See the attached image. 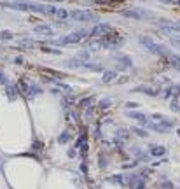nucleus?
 I'll return each mask as SVG.
<instances>
[{
	"label": "nucleus",
	"mask_w": 180,
	"mask_h": 189,
	"mask_svg": "<svg viewBox=\"0 0 180 189\" xmlns=\"http://www.w3.org/2000/svg\"><path fill=\"white\" fill-rule=\"evenodd\" d=\"M2 7H9L16 11H25V12H40V14H49V16H56V7L53 5H42V4H32V2H5Z\"/></svg>",
	"instance_id": "f257e3e1"
},
{
	"label": "nucleus",
	"mask_w": 180,
	"mask_h": 189,
	"mask_svg": "<svg viewBox=\"0 0 180 189\" xmlns=\"http://www.w3.org/2000/svg\"><path fill=\"white\" fill-rule=\"evenodd\" d=\"M158 25L168 37H173V39H180V23L178 21H171V19H164L159 18Z\"/></svg>",
	"instance_id": "f03ea898"
},
{
	"label": "nucleus",
	"mask_w": 180,
	"mask_h": 189,
	"mask_svg": "<svg viewBox=\"0 0 180 189\" xmlns=\"http://www.w3.org/2000/svg\"><path fill=\"white\" fill-rule=\"evenodd\" d=\"M86 37H89V32L88 30H75V32H72V33H68V35L61 37V39L54 40V44H56V46L77 44V42H80L82 39H86Z\"/></svg>",
	"instance_id": "7ed1b4c3"
},
{
	"label": "nucleus",
	"mask_w": 180,
	"mask_h": 189,
	"mask_svg": "<svg viewBox=\"0 0 180 189\" xmlns=\"http://www.w3.org/2000/svg\"><path fill=\"white\" fill-rule=\"evenodd\" d=\"M70 18L74 19V21H82V23H95V21H98L96 14H93L91 11H84V9L70 11Z\"/></svg>",
	"instance_id": "20e7f679"
},
{
	"label": "nucleus",
	"mask_w": 180,
	"mask_h": 189,
	"mask_svg": "<svg viewBox=\"0 0 180 189\" xmlns=\"http://www.w3.org/2000/svg\"><path fill=\"white\" fill-rule=\"evenodd\" d=\"M121 14L126 16V18H131V19H154L156 18L154 12H150L147 9H126Z\"/></svg>",
	"instance_id": "39448f33"
},
{
	"label": "nucleus",
	"mask_w": 180,
	"mask_h": 189,
	"mask_svg": "<svg viewBox=\"0 0 180 189\" xmlns=\"http://www.w3.org/2000/svg\"><path fill=\"white\" fill-rule=\"evenodd\" d=\"M147 49H149L152 54H156V56H171V49L168 47V46H164V44L154 42V44H150Z\"/></svg>",
	"instance_id": "423d86ee"
},
{
	"label": "nucleus",
	"mask_w": 180,
	"mask_h": 189,
	"mask_svg": "<svg viewBox=\"0 0 180 189\" xmlns=\"http://www.w3.org/2000/svg\"><path fill=\"white\" fill-rule=\"evenodd\" d=\"M110 32H112V27L107 25V23H101V25H96L93 30H89V37H98V39H101V37H105Z\"/></svg>",
	"instance_id": "0eeeda50"
},
{
	"label": "nucleus",
	"mask_w": 180,
	"mask_h": 189,
	"mask_svg": "<svg viewBox=\"0 0 180 189\" xmlns=\"http://www.w3.org/2000/svg\"><path fill=\"white\" fill-rule=\"evenodd\" d=\"M126 116H128V117H131V119H136V121H138L142 126L149 123V117H147L145 114H142V112H136V110H128Z\"/></svg>",
	"instance_id": "6e6552de"
},
{
	"label": "nucleus",
	"mask_w": 180,
	"mask_h": 189,
	"mask_svg": "<svg viewBox=\"0 0 180 189\" xmlns=\"http://www.w3.org/2000/svg\"><path fill=\"white\" fill-rule=\"evenodd\" d=\"M66 67H70V68H82L84 67V60H80V58H70V60H66L65 62Z\"/></svg>",
	"instance_id": "1a4fd4ad"
},
{
	"label": "nucleus",
	"mask_w": 180,
	"mask_h": 189,
	"mask_svg": "<svg viewBox=\"0 0 180 189\" xmlns=\"http://www.w3.org/2000/svg\"><path fill=\"white\" fill-rule=\"evenodd\" d=\"M117 79V74H115V70H107L103 72V77H101V82L103 84H110L112 81Z\"/></svg>",
	"instance_id": "9d476101"
},
{
	"label": "nucleus",
	"mask_w": 180,
	"mask_h": 189,
	"mask_svg": "<svg viewBox=\"0 0 180 189\" xmlns=\"http://www.w3.org/2000/svg\"><path fill=\"white\" fill-rule=\"evenodd\" d=\"M133 91L135 93H145V95H149V97H156V95L159 93V89L156 91V89L149 88V86H138V88H135Z\"/></svg>",
	"instance_id": "9b49d317"
},
{
	"label": "nucleus",
	"mask_w": 180,
	"mask_h": 189,
	"mask_svg": "<svg viewBox=\"0 0 180 189\" xmlns=\"http://www.w3.org/2000/svg\"><path fill=\"white\" fill-rule=\"evenodd\" d=\"M103 47V42H101V39L98 40H88L86 42V49H89V51H98V49Z\"/></svg>",
	"instance_id": "f8f14e48"
},
{
	"label": "nucleus",
	"mask_w": 180,
	"mask_h": 189,
	"mask_svg": "<svg viewBox=\"0 0 180 189\" xmlns=\"http://www.w3.org/2000/svg\"><path fill=\"white\" fill-rule=\"evenodd\" d=\"M33 32L35 33H42V35H53V28L47 27V25H37L33 28Z\"/></svg>",
	"instance_id": "ddd939ff"
},
{
	"label": "nucleus",
	"mask_w": 180,
	"mask_h": 189,
	"mask_svg": "<svg viewBox=\"0 0 180 189\" xmlns=\"http://www.w3.org/2000/svg\"><path fill=\"white\" fill-rule=\"evenodd\" d=\"M166 154V147L163 145H150V156H164Z\"/></svg>",
	"instance_id": "4468645a"
},
{
	"label": "nucleus",
	"mask_w": 180,
	"mask_h": 189,
	"mask_svg": "<svg viewBox=\"0 0 180 189\" xmlns=\"http://www.w3.org/2000/svg\"><path fill=\"white\" fill-rule=\"evenodd\" d=\"M170 65L177 70H180V54H171L170 56Z\"/></svg>",
	"instance_id": "2eb2a0df"
},
{
	"label": "nucleus",
	"mask_w": 180,
	"mask_h": 189,
	"mask_svg": "<svg viewBox=\"0 0 180 189\" xmlns=\"http://www.w3.org/2000/svg\"><path fill=\"white\" fill-rule=\"evenodd\" d=\"M138 40H140V44L145 46V47H149L150 44H154V42H156V40H154L152 37H149V35H140V39H138Z\"/></svg>",
	"instance_id": "dca6fc26"
},
{
	"label": "nucleus",
	"mask_w": 180,
	"mask_h": 189,
	"mask_svg": "<svg viewBox=\"0 0 180 189\" xmlns=\"http://www.w3.org/2000/svg\"><path fill=\"white\" fill-rule=\"evenodd\" d=\"M129 130H131V133H136V135L138 137H142V138H147V137H149V132H147V130H144V128H129Z\"/></svg>",
	"instance_id": "f3484780"
},
{
	"label": "nucleus",
	"mask_w": 180,
	"mask_h": 189,
	"mask_svg": "<svg viewBox=\"0 0 180 189\" xmlns=\"http://www.w3.org/2000/svg\"><path fill=\"white\" fill-rule=\"evenodd\" d=\"M70 140H72V135H70V132H66V130L58 137V142H60V144H66V142H70Z\"/></svg>",
	"instance_id": "a211bd4d"
},
{
	"label": "nucleus",
	"mask_w": 180,
	"mask_h": 189,
	"mask_svg": "<svg viewBox=\"0 0 180 189\" xmlns=\"http://www.w3.org/2000/svg\"><path fill=\"white\" fill-rule=\"evenodd\" d=\"M115 137H119V138H128V137H131V130H124V128H119L117 132H115Z\"/></svg>",
	"instance_id": "6ab92c4d"
},
{
	"label": "nucleus",
	"mask_w": 180,
	"mask_h": 189,
	"mask_svg": "<svg viewBox=\"0 0 180 189\" xmlns=\"http://www.w3.org/2000/svg\"><path fill=\"white\" fill-rule=\"evenodd\" d=\"M74 103H75V97H74V95H68V97L63 98V107H65V109H68V107L74 105Z\"/></svg>",
	"instance_id": "aec40b11"
},
{
	"label": "nucleus",
	"mask_w": 180,
	"mask_h": 189,
	"mask_svg": "<svg viewBox=\"0 0 180 189\" xmlns=\"http://www.w3.org/2000/svg\"><path fill=\"white\" fill-rule=\"evenodd\" d=\"M95 102V97H89V98H84V100L79 102V109H86V107H89Z\"/></svg>",
	"instance_id": "412c9836"
},
{
	"label": "nucleus",
	"mask_w": 180,
	"mask_h": 189,
	"mask_svg": "<svg viewBox=\"0 0 180 189\" xmlns=\"http://www.w3.org/2000/svg\"><path fill=\"white\" fill-rule=\"evenodd\" d=\"M7 95H9V100H14L16 95H19L18 86H16V88H14V86H9V88H7Z\"/></svg>",
	"instance_id": "4be33fe9"
},
{
	"label": "nucleus",
	"mask_w": 180,
	"mask_h": 189,
	"mask_svg": "<svg viewBox=\"0 0 180 189\" xmlns=\"http://www.w3.org/2000/svg\"><path fill=\"white\" fill-rule=\"evenodd\" d=\"M82 68H88V70H95V72H101L103 68H101L100 65H95V63H88V62H84V67Z\"/></svg>",
	"instance_id": "5701e85b"
},
{
	"label": "nucleus",
	"mask_w": 180,
	"mask_h": 189,
	"mask_svg": "<svg viewBox=\"0 0 180 189\" xmlns=\"http://www.w3.org/2000/svg\"><path fill=\"white\" fill-rule=\"evenodd\" d=\"M110 105H112V100H110V98H103V100H100V103H98V107H100L101 110H107Z\"/></svg>",
	"instance_id": "b1692460"
},
{
	"label": "nucleus",
	"mask_w": 180,
	"mask_h": 189,
	"mask_svg": "<svg viewBox=\"0 0 180 189\" xmlns=\"http://www.w3.org/2000/svg\"><path fill=\"white\" fill-rule=\"evenodd\" d=\"M171 110H173V112H178L180 110V105H178V98L177 97H171Z\"/></svg>",
	"instance_id": "393cba45"
},
{
	"label": "nucleus",
	"mask_w": 180,
	"mask_h": 189,
	"mask_svg": "<svg viewBox=\"0 0 180 189\" xmlns=\"http://www.w3.org/2000/svg\"><path fill=\"white\" fill-rule=\"evenodd\" d=\"M40 93H42V89L39 88V86H30V88H28V95H33V97H35V95H40Z\"/></svg>",
	"instance_id": "a878e982"
},
{
	"label": "nucleus",
	"mask_w": 180,
	"mask_h": 189,
	"mask_svg": "<svg viewBox=\"0 0 180 189\" xmlns=\"http://www.w3.org/2000/svg\"><path fill=\"white\" fill-rule=\"evenodd\" d=\"M0 37H2V40H11V39H12V32L2 30V32H0Z\"/></svg>",
	"instance_id": "bb28decb"
},
{
	"label": "nucleus",
	"mask_w": 180,
	"mask_h": 189,
	"mask_svg": "<svg viewBox=\"0 0 180 189\" xmlns=\"http://www.w3.org/2000/svg\"><path fill=\"white\" fill-rule=\"evenodd\" d=\"M56 16L60 19H65V18H68V16H70V12H68V11H65V9H58L56 11Z\"/></svg>",
	"instance_id": "cd10ccee"
},
{
	"label": "nucleus",
	"mask_w": 180,
	"mask_h": 189,
	"mask_svg": "<svg viewBox=\"0 0 180 189\" xmlns=\"http://www.w3.org/2000/svg\"><path fill=\"white\" fill-rule=\"evenodd\" d=\"M84 142H86V132H84V130H82V133H80V137H79V138H77V142H75V147H80V145H82Z\"/></svg>",
	"instance_id": "c85d7f7f"
},
{
	"label": "nucleus",
	"mask_w": 180,
	"mask_h": 189,
	"mask_svg": "<svg viewBox=\"0 0 180 189\" xmlns=\"http://www.w3.org/2000/svg\"><path fill=\"white\" fill-rule=\"evenodd\" d=\"M77 58H80V60H84V62H86V60H89V58H91V53H89V49H88V51H80V53L77 54Z\"/></svg>",
	"instance_id": "c756f323"
},
{
	"label": "nucleus",
	"mask_w": 180,
	"mask_h": 189,
	"mask_svg": "<svg viewBox=\"0 0 180 189\" xmlns=\"http://www.w3.org/2000/svg\"><path fill=\"white\" fill-rule=\"evenodd\" d=\"M19 42H21L23 46H27V47H35V42H33V40H28V39H21V40H19Z\"/></svg>",
	"instance_id": "7c9ffc66"
},
{
	"label": "nucleus",
	"mask_w": 180,
	"mask_h": 189,
	"mask_svg": "<svg viewBox=\"0 0 180 189\" xmlns=\"http://www.w3.org/2000/svg\"><path fill=\"white\" fill-rule=\"evenodd\" d=\"M47 72V74H51V75H54V77H60V79H61V77H65V74H61V72H54V70H46Z\"/></svg>",
	"instance_id": "2f4dec72"
},
{
	"label": "nucleus",
	"mask_w": 180,
	"mask_h": 189,
	"mask_svg": "<svg viewBox=\"0 0 180 189\" xmlns=\"http://www.w3.org/2000/svg\"><path fill=\"white\" fill-rule=\"evenodd\" d=\"M107 167V158L100 154V168H105Z\"/></svg>",
	"instance_id": "473e14b6"
},
{
	"label": "nucleus",
	"mask_w": 180,
	"mask_h": 189,
	"mask_svg": "<svg viewBox=\"0 0 180 189\" xmlns=\"http://www.w3.org/2000/svg\"><path fill=\"white\" fill-rule=\"evenodd\" d=\"M152 119H154V121H164L166 117H164L163 114H152Z\"/></svg>",
	"instance_id": "72a5a7b5"
},
{
	"label": "nucleus",
	"mask_w": 180,
	"mask_h": 189,
	"mask_svg": "<svg viewBox=\"0 0 180 189\" xmlns=\"http://www.w3.org/2000/svg\"><path fill=\"white\" fill-rule=\"evenodd\" d=\"M126 107L128 109H135V107H140V103H136V102H128Z\"/></svg>",
	"instance_id": "f704fd0d"
},
{
	"label": "nucleus",
	"mask_w": 180,
	"mask_h": 189,
	"mask_svg": "<svg viewBox=\"0 0 180 189\" xmlns=\"http://www.w3.org/2000/svg\"><path fill=\"white\" fill-rule=\"evenodd\" d=\"M46 53H51V54H60L58 49H51V47H46Z\"/></svg>",
	"instance_id": "c9c22d12"
},
{
	"label": "nucleus",
	"mask_w": 180,
	"mask_h": 189,
	"mask_svg": "<svg viewBox=\"0 0 180 189\" xmlns=\"http://www.w3.org/2000/svg\"><path fill=\"white\" fill-rule=\"evenodd\" d=\"M75 149H77V147H74V149H70V151H68V156H70V158H74V156H77V152H75Z\"/></svg>",
	"instance_id": "e433bc0d"
},
{
	"label": "nucleus",
	"mask_w": 180,
	"mask_h": 189,
	"mask_svg": "<svg viewBox=\"0 0 180 189\" xmlns=\"http://www.w3.org/2000/svg\"><path fill=\"white\" fill-rule=\"evenodd\" d=\"M0 84H5V75L0 72Z\"/></svg>",
	"instance_id": "4c0bfd02"
},
{
	"label": "nucleus",
	"mask_w": 180,
	"mask_h": 189,
	"mask_svg": "<svg viewBox=\"0 0 180 189\" xmlns=\"http://www.w3.org/2000/svg\"><path fill=\"white\" fill-rule=\"evenodd\" d=\"M163 187H173V184H171V182H163Z\"/></svg>",
	"instance_id": "58836bf2"
},
{
	"label": "nucleus",
	"mask_w": 180,
	"mask_h": 189,
	"mask_svg": "<svg viewBox=\"0 0 180 189\" xmlns=\"http://www.w3.org/2000/svg\"><path fill=\"white\" fill-rule=\"evenodd\" d=\"M80 170H82L84 173H86V172H88V168H86V163H82V165H80Z\"/></svg>",
	"instance_id": "ea45409f"
},
{
	"label": "nucleus",
	"mask_w": 180,
	"mask_h": 189,
	"mask_svg": "<svg viewBox=\"0 0 180 189\" xmlns=\"http://www.w3.org/2000/svg\"><path fill=\"white\" fill-rule=\"evenodd\" d=\"M159 2H164V4H173V2H177V0H159Z\"/></svg>",
	"instance_id": "a19ab883"
},
{
	"label": "nucleus",
	"mask_w": 180,
	"mask_h": 189,
	"mask_svg": "<svg viewBox=\"0 0 180 189\" xmlns=\"http://www.w3.org/2000/svg\"><path fill=\"white\" fill-rule=\"evenodd\" d=\"M42 2H63V0H42Z\"/></svg>",
	"instance_id": "79ce46f5"
},
{
	"label": "nucleus",
	"mask_w": 180,
	"mask_h": 189,
	"mask_svg": "<svg viewBox=\"0 0 180 189\" xmlns=\"http://www.w3.org/2000/svg\"><path fill=\"white\" fill-rule=\"evenodd\" d=\"M178 137H180V130H178Z\"/></svg>",
	"instance_id": "37998d69"
},
{
	"label": "nucleus",
	"mask_w": 180,
	"mask_h": 189,
	"mask_svg": "<svg viewBox=\"0 0 180 189\" xmlns=\"http://www.w3.org/2000/svg\"><path fill=\"white\" fill-rule=\"evenodd\" d=\"M177 2H178V4H180V0H177Z\"/></svg>",
	"instance_id": "c03bdc74"
}]
</instances>
